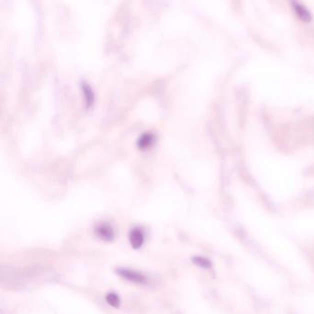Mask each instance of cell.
<instances>
[{
    "label": "cell",
    "mask_w": 314,
    "mask_h": 314,
    "mask_svg": "<svg viewBox=\"0 0 314 314\" xmlns=\"http://www.w3.org/2000/svg\"><path fill=\"white\" fill-rule=\"evenodd\" d=\"M96 234L98 235L99 238L104 240H107V242H110L114 238V228L110 227L109 224H102L98 227L96 228L95 230Z\"/></svg>",
    "instance_id": "cell-3"
},
{
    "label": "cell",
    "mask_w": 314,
    "mask_h": 314,
    "mask_svg": "<svg viewBox=\"0 0 314 314\" xmlns=\"http://www.w3.org/2000/svg\"><path fill=\"white\" fill-rule=\"evenodd\" d=\"M105 300H106L107 303L112 307H114V308H119L120 307L121 300H120V297L116 293H114V292L108 293L107 296L105 298Z\"/></svg>",
    "instance_id": "cell-4"
},
{
    "label": "cell",
    "mask_w": 314,
    "mask_h": 314,
    "mask_svg": "<svg viewBox=\"0 0 314 314\" xmlns=\"http://www.w3.org/2000/svg\"><path fill=\"white\" fill-rule=\"evenodd\" d=\"M295 10L297 12L298 15L303 18L304 20L307 22L308 20H310V14L308 13V10L304 6H300V4H295Z\"/></svg>",
    "instance_id": "cell-7"
},
{
    "label": "cell",
    "mask_w": 314,
    "mask_h": 314,
    "mask_svg": "<svg viewBox=\"0 0 314 314\" xmlns=\"http://www.w3.org/2000/svg\"><path fill=\"white\" fill-rule=\"evenodd\" d=\"M153 140L154 138L152 134H144L138 140V146L141 148H146V146L152 145Z\"/></svg>",
    "instance_id": "cell-5"
},
{
    "label": "cell",
    "mask_w": 314,
    "mask_h": 314,
    "mask_svg": "<svg viewBox=\"0 0 314 314\" xmlns=\"http://www.w3.org/2000/svg\"><path fill=\"white\" fill-rule=\"evenodd\" d=\"M116 273L122 276V278L128 280V281L138 283V284H144L146 283L145 276H143L142 274L136 272L133 270H129L126 268H118L116 270Z\"/></svg>",
    "instance_id": "cell-1"
},
{
    "label": "cell",
    "mask_w": 314,
    "mask_h": 314,
    "mask_svg": "<svg viewBox=\"0 0 314 314\" xmlns=\"http://www.w3.org/2000/svg\"><path fill=\"white\" fill-rule=\"evenodd\" d=\"M130 244L134 249H140L144 242V233L140 228H134L129 234Z\"/></svg>",
    "instance_id": "cell-2"
},
{
    "label": "cell",
    "mask_w": 314,
    "mask_h": 314,
    "mask_svg": "<svg viewBox=\"0 0 314 314\" xmlns=\"http://www.w3.org/2000/svg\"><path fill=\"white\" fill-rule=\"evenodd\" d=\"M192 262L194 264H196V266H198L199 268H206V269H208L211 268V262L210 260L206 259L204 257H199V256H196L192 258Z\"/></svg>",
    "instance_id": "cell-6"
}]
</instances>
